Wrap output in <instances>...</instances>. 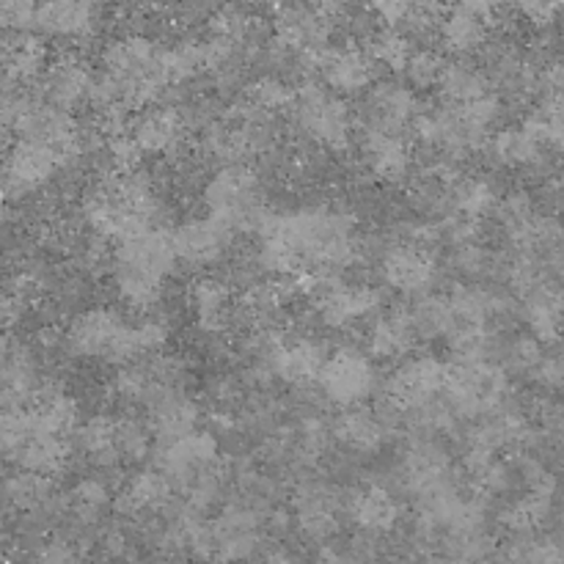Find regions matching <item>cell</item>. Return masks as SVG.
Instances as JSON below:
<instances>
[{
	"instance_id": "1",
	"label": "cell",
	"mask_w": 564,
	"mask_h": 564,
	"mask_svg": "<svg viewBox=\"0 0 564 564\" xmlns=\"http://www.w3.org/2000/svg\"><path fill=\"white\" fill-rule=\"evenodd\" d=\"M297 130L306 132L308 141L325 149H347L352 138V110L345 99L328 94L323 83L308 77L301 83L292 108Z\"/></svg>"
},
{
	"instance_id": "2",
	"label": "cell",
	"mask_w": 564,
	"mask_h": 564,
	"mask_svg": "<svg viewBox=\"0 0 564 564\" xmlns=\"http://www.w3.org/2000/svg\"><path fill=\"white\" fill-rule=\"evenodd\" d=\"M64 347H69L72 356H105L116 364H132V358L141 356L135 325H127L108 308L80 314L66 330Z\"/></svg>"
},
{
	"instance_id": "3",
	"label": "cell",
	"mask_w": 564,
	"mask_h": 564,
	"mask_svg": "<svg viewBox=\"0 0 564 564\" xmlns=\"http://www.w3.org/2000/svg\"><path fill=\"white\" fill-rule=\"evenodd\" d=\"M375 367L364 352L358 350H339L330 352L317 386L330 402L341 408H352L361 400H367L375 391Z\"/></svg>"
},
{
	"instance_id": "4",
	"label": "cell",
	"mask_w": 564,
	"mask_h": 564,
	"mask_svg": "<svg viewBox=\"0 0 564 564\" xmlns=\"http://www.w3.org/2000/svg\"><path fill=\"white\" fill-rule=\"evenodd\" d=\"M58 169H64V158L58 149L33 141H17V147L6 158V198L9 204L36 191Z\"/></svg>"
},
{
	"instance_id": "5",
	"label": "cell",
	"mask_w": 564,
	"mask_h": 564,
	"mask_svg": "<svg viewBox=\"0 0 564 564\" xmlns=\"http://www.w3.org/2000/svg\"><path fill=\"white\" fill-rule=\"evenodd\" d=\"M380 270L389 286H397L402 292H419L430 290L433 281L438 279V264H435L433 253L427 248L411 246V242H397L380 259Z\"/></svg>"
},
{
	"instance_id": "6",
	"label": "cell",
	"mask_w": 564,
	"mask_h": 564,
	"mask_svg": "<svg viewBox=\"0 0 564 564\" xmlns=\"http://www.w3.org/2000/svg\"><path fill=\"white\" fill-rule=\"evenodd\" d=\"M330 352L323 341L317 339H295L284 341L262 367H268L275 378L286 380L292 386H308L317 383L323 375L325 364H328Z\"/></svg>"
},
{
	"instance_id": "7",
	"label": "cell",
	"mask_w": 564,
	"mask_h": 564,
	"mask_svg": "<svg viewBox=\"0 0 564 564\" xmlns=\"http://www.w3.org/2000/svg\"><path fill=\"white\" fill-rule=\"evenodd\" d=\"M496 14L499 9L488 3L455 6L452 11H446L444 22H441V36L457 53H471V50L485 47Z\"/></svg>"
},
{
	"instance_id": "8",
	"label": "cell",
	"mask_w": 564,
	"mask_h": 564,
	"mask_svg": "<svg viewBox=\"0 0 564 564\" xmlns=\"http://www.w3.org/2000/svg\"><path fill=\"white\" fill-rule=\"evenodd\" d=\"M235 231L218 218H198L187 220L174 231L176 257L187 264H209L224 253L226 242L231 240Z\"/></svg>"
},
{
	"instance_id": "9",
	"label": "cell",
	"mask_w": 564,
	"mask_h": 564,
	"mask_svg": "<svg viewBox=\"0 0 564 564\" xmlns=\"http://www.w3.org/2000/svg\"><path fill=\"white\" fill-rule=\"evenodd\" d=\"M94 75L86 69L77 55H61L53 66H50L47 77H44V91H47V102L58 105V108L69 110L75 105L86 102L91 97Z\"/></svg>"
},
{
	"instance_id": "10",
	"label": "cell",
	"mask_w": 564,
	"mask_h": 564,
	"mask_svg": "<svg viewBox=\"0 0 564 564\" xmlns=\"http://www.w3.org/2000/svg\"><path fill=\"white\" fill-rule=\"evenodd\" d=\"M99 25V9L94 3H44L36 11V31L64 39H86Z\"/></svg>"
},
{
	"instance_id": "11",
	"label": "cell",
	"mask_w": 564,
	"mask_h": 564,
	"mask_svg": "<svg viewBox=\"0 0 564 564\" xmlns=\"http://www.w3.org/2000/svg\"><path fill=\"white\" fill-rule=\"evenodd\" d=\"M364 154L372 176L397 182L411 174V149L402 135L383 130H364Z\"/></svg>"
},
{
	"instance_id": "12",
	"label": "cell",
	"mask_w": 564,
	"mask_h": 564,
	"mask_svg": "<svg viewBox=\"0 0 564 564\" xmlns=\"http://www.w3.org/2000/svg\"><path fill=\"white\" fill-rule=\"evenodd\" d=\"M345 510L350 512V521L367 534L391 532L400 521V505H397L394 496L386 488H375V485L367 490H356L345 501Z\"/></svg>"
},
{
	"instance_id": "13",
	"label": "cell",
	"mask_w": 564,
	"mask_h": 564,
	"mask_svg": "<svg viewBox=\"0 0 564 564\" xmlns=\"http://www.w3.org/2000/svg\"><path fill=\"white\" fill-rule=\"evenodd\" d=\"M182 132H185V124H182L180 110L163 105V108L147 110V113L138 116L130 135L135 138L141 152L169 154L182 141Z\"/></svg>"
},
{
	"instance_id": "14",
	"label": "cell",
	"mask_w": 564,
	"mask_h": 564,
	"mask_svg": "<svg viewBox=\"0 0 564 564\" xmlns=\"http://www.w3.org/2000/svg\"><path fill=\"white\" fill-rule=\"evenodd\" d=\"M523 319L538 341L556 339L562 330L564 319V301L556 290L549 284L534 286L532 292L523 295Z\"/></svg>"
},
{
	"instance_id": "15",
	"label": "cell",
	"mask_w": 564,
	"mask_h": 564,
	"mask_svg": "<svg viewBox=\"0 0 564 564\" xmlns=\"http://www.w3.org/2000/svg\"><path fill=\"white\" fill-rule=\"evenodd\" d=\"M193 308L202 330L207 334H220L229 325H235V303H231L229 286L224 281L204 279L193 286Z\"/></svg>"
},
{
	"instance_id": "16",
	"label": "cell",
	"mask_w": 564,
	"mask_h": 564,
	"mask_svg": "<svg viewBox=\"0 0 564 564\" xmlns=\"http://www.w3.org/2000/svg\"><path fill=\"white\" fill-rule=\"evenodd\" d=\"M334 435L350 449L364 452H378L383 446L389 430L383 427L380 416L375 411H367V408H347L334 424Z\"/></svg>"
},
{
	"instance_id": "17",
	"label": "cell",
	"mask_w": 564,
	"mask_h": 564,
	"mask_svg": "<svg viewBox=\"0 0 564 564\" xmlns=\"http://www.w3.org/2000/svg\"><path fill=\"white\" fill-rule=\"evenodd\" d=\"M66 460H69V446L64 444V438L47 433H33L31 441L22 446L20 457H17V466L20 471L39 474V477H55L66 468Z\"/></svg>"
},
{
	"instance_id": "18",
	"label": "cell",
	"mask_w": 564,
	"mask_h": 564,
	"mask_svg": "<svg viewBox=\"0 0 564 564\" xmlns=\"http://www.w3.org/2000/svg\"><path fill=\"white\" fill-rule=\"evenodd\" d=\"M543 143L529 127H507L490 138L488 152L501 165H538L543 160Z\"/></svg>"
},
{
	"instance_id": "19",
	"label": "cell",
	"mask_w": 564,
	"mask_h": 564,
	"mask_svg": "<svg viewBox=\"0 0 564 564\" xmlns=\"http://www.w3.org/2000/svg\"><path fill=\"white\" fill-rule=\"evenodd\" d=\"M77 446L83 455L97 468H113L121 460L116 446V422L113 419L97 416L77 430Z\"/></svg>"
},
{
	"instance_id": "20",
	"label": "cell",
	"mask_w": 564,
	"mask_h": 564,
	"mask_svg": "<svg viewBox=\"0 0 564 564\" xmlns=\"http://www.w3.org/2000/svg\"><path fill=\"white\" fill-rule=\"evenodd\" d=\"M441 88H444L446 99L452 105H471L482 99L485 94H490V77L479 66L468 64V61H457V64L446 66Z\"/></svg>"
},
{
	"instance_id": "21",
	"label": "cell",
	"mask_w": 564,
	"mask_h": 564,
	"mask_svg": "<svg viewBox=\"0 0 564 564\" xmlns=\"http://www.w3.org/2000/svg\"><path fill=\"white\" fill-rule=\"evenodd\" d=\"M413 339H416V330H413L411 314H389L375 323L369 334V352L375 358H397L413 345Z\"/></svg>"
},
{
	"instance_id": "22",
	"label": "cell",
	"mask_w": 564,
	"mask_h": 564,
	"mask_svg": "<svg viewBox=\"0 0 564 564\" xmlns=\"http://www.w3.org/2000/svg\"><path fill=\"white\" fill-rule=\"evenodd\" d=\"M53 485L47 477H39L31 471H17L6 479V501L9 510H20L33 516V512L44 510L53 501Z\"/></svg>"
},
{
	"instance_id": "23",
	"label": "cell",
	"mask_w": 564,
	"mask_h": 564,
	"mask_svg": "<svg viewBox=\"0 0 564 564\" xmlns=\"http://www.w3.org/2000/svg\"><path fill=\"white\" fill-rule=\"evenodd\" d=\"M452 207L457 215L468 220H482L485 215L494 213L499 207V198H496L494 187L488 180H479V176H463L452 185Z\"/></svg>"
},
{
	"instance_id": "24",
	"label": "cell",
	"mask_w": 564,
	"mask_h": 564,
	"mask_svg": "<svg viewBox=\"0 0 564 564\" xmlns=\"http://www.w3.org/2000/svg\"><path fill=\"white\" fill-rule=\"evenodd\" d=\"M367 53L372 55L375 64H383L389 69H408L413 53H411V39L405 33L394 31V28H380L372 39H369Z\"/></svg>"
},
{
	"instance_id": "25",
	"label": "cell",
	"mask_w": 564,
	"mask_h": 564,
	"mask_svg": "<svg viewBox=\"0 0 564 564\" xmlns=\"http://www.w3.org/2000/svg\"><path fill=\"white\" fill-rule=\"evenodd\" d=\"M295 94L297 88H292L284 77L268 75L262 80H257L251 86V102H257L259 108H264L268 113H281V110L295 108Z\"/></svg>"
},
{
	"instance_id": "26",
	"label": "cell",
	"mask_w": 564,
	"mask_h": 564,
	"mask_svg": "<svg viewBox=\"0 0 564 564\" xmlns=\"http://www.w3.org/2000/svg\"><path fill=\"white\" fill-rule=\"evenodd\" d=\"M116 446L121 460H143L152 452V433L135 419H119L116 422Z\"/></svg>"
},
{
	"instance_id": "27",
	"label": "cell",
	"mask_w": 564,
	"mask_h": 564,
	"mask_svg": "<svg viewBox=\"0 0 564 564\" xmlns=\"http://www.w3.org/2000/svg\"><path fill=\"white\" fill-rule=\"evenodd\" d=\"M446 66L449 64H446L438 53H433V50H419V53H413L411 64H408L405 72L408 77H411L413 86L430 88V86H441Z\"/></svg>"
},
{
	"instance_id": "28",
	"label": "cell",
	"mask_w": 564,
	"mask_h": 564,
	"mask_svg": "<svg viewBox=\"0 0 564 564\" xmlns=\"http://www.w3.org/2000/svg\"><path fill=\"white\" fill-rule=\"evenodd\" d=\"M452 262H455V268L460 270L463 275H468V279H482L485 273H490V270L496 268V257L488 251V248L479 246V242L477 246L455 248Z\"/></svg>"
},
{
	"instance_id": "29",
	"label": "cell",
	"mask_w": 564,
	"mask_h": 564,
	"mask_svg": "<svg viewBox=\"0 0 564 564\" xmlns=\"http://www.w3.org/2000/svg\"><path fill=\"white\" fill-rule=\"evenodd\" d=\"M36 3L28 0H3L0 3V20H3V31L11 33H28L36 31Z\"/></svg>"
},
{
	"instance_id": "30",
	"label": "cell",
	"mask_w": 564,
	"mask_h": 564,
	"mask_svg": "<svg viewBox=\"0 0 564 564\" xmlns=\"http://www.w3.org/2000/svg\"><path fill=\"white\" fill-rule=\"evenodd\" d=\"M72 505L83 507V510L102 512L110 505V488L105 479L99 477H86L75 485L72 490Z\"/></svg>"
},
{
	"instance_id": "31",
	"label": "cell",
	"mask_w": 564,
	"mask_h": 564,
	"mask_svg": "<svg viewBox=\"0 0 564 564\" xmlns=\"http://www.w3.org/2000/svg\"><path fill=\"white\" fill-rule=\"evenodd\" d=\"M31 564H86L77 545L66 538H53L33 551Z\"/></svg>"
},
{
	"instance_id": "32",
	"label": "cell",
	"mask_w": 564,
	"mask_h": 564,
	"mask_svg": "<svg viewBox=\"0 0 564 564\" xmlns=\"http://www.w3.org/2000/svg\"><path fill=\"white\" fill-rule=\"evenodd\" d=\"M372 14L383 22L386 28H400L405 25L408 14H411V6L408 3H375L372 6Z\"/></svg>"
},
{
	"instance_id": "33",
	"label": "cell",
	"mask_w": 564,
	"mask_h": 564,
	"mask_svg": "<svg viewBox=\"0 0 564 564\" xmlns=\"http://www.w3.org/2000/svg\"><path fill=\"white\" fill-rule=\"evenodd\" d=\"M521 11L529 17V20L538 22V25H551V22H554V17L560 14V9H556V6H523Z\"/></svg>"
},
{
	"instance_id": "34",
	"label": "cell",
	"mask_w": 564,
	"mask_h": 564,
	"mask_svg": "<svg viewBox=\"0 0 564 564\" xmlns=\"http://www.w3.org/2000/svg\"><path fill=\"white\" fill-rule=\"evenodd\" d=\"M262 564H297V560L292 554H286V551H273Z\"/></svg>"
},
{
	"instance_id": "35",
	"label": "cell",
	"mask_w": 564,
	"mask_h": 564,
	"mask_svg": "<svg viewBox=\"0 0 564 564\" xmlns=\"http://www.w3.org/2000/svg\"><path fill=\"white\" fill-rule=\"evenodd\" d=\"M433 564H471V562H466V560H460V556H441V560H435Z\"/></svg>"
}]
</instances>
